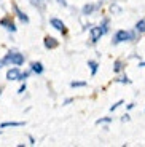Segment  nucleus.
<instances>
[{
  "mask_svg": "<svg viewBox=\"0 0 145 147\" xmlns=\"http://www.w3.org/2000/svg\"><path fill=\"white\" fill-rule=\"evenodd\" d=\"M137 40V30H116L113 35V45H118L121 42H136Z\"/></svg>",
  "mask_w": 145,
  "mask_h": 147,
  "instance_id": "obj_1",
  "label": "nucleus"
},
{
  "mask_svg": "<svg viewBox=\"0 0 145 147\" xmlns=\"http://www.w3.org/2000/svg\"><path fill=\"white\" fill-rule=\"evenodd\" d=\"M2 61H3L5 66H10V64H13V66H21V64L24 63V56H22L21 53L15 51V50H10Z\"/></svg>",
  "mask_w": 145,
  "mask_h": 147,
  "instance_id": "obj_2",
  "label": "nucleus"
},
{
  "mask_svg": "<svg viewBox=\"0 0 145 147\" xmlns=\"http://www.w3.org/2000/svg\"><path fill=\"white\" fill-rule=\"evenodd\" d=\"M101 5H102V2H101V3H97V5H93V3L85 5V7L81 8V15H83V16H89V15H93L94 11H97L99 8H101Z\"/></svg>",
  "mask_w": 145,
  "mask_h": 147,
  "instance_id": "obj_3",
  "label": "nucleus"
},
{
  "mask_svg": "<svg viewBox=\"0 0 145 147\" xmlns=\"http://www.w3.org/2000/svg\"><path fill=\"white\" fill-rule=\"evenodd\" d=\"M50 24H51L53 27H54L56 30H59V32H62V34L67 32V27H65V24L61 21V19H58V18H51V19H50Z\"/></svg>",
  "mask_w": 145,
  "mask_h": 147,
  "instance_id": "obj_4",
  "label": "nucleus"
},
{
  "mask_svg": "<svg viewBox=\"0 0 145 147\" xmlns=\"http://www.w3.org/2000/svg\"><path fill=\"white\" fill-rule=\"evenodd\" d=\"M0 26L5 27L7 30H10V32H16V26H15V22L11 21L8 16H5V18L0 19Z\"/></svg>",
  "mask_w": 145,
  "mask_h": 147,
  "instance_id": "obj_5",
  "label": "nucleus"
},
{
  "mask_svg": "<svg viewBox=\"0 0 145 147\" xmlns=\"http://www.w3.org/2000/svg\"><path fill=\"white\" fill-rule=\"evenodd\" d=\"M104 35V32H102L101 26H94V27H91V42L93 43H96V42L101 40V37Z\"/></svg>",
  "mask_w": 145,
  "mask_h": 147,
  "instance_id": "obj_6",
  "label": "nucleus"
},
{
  "mask_svg": "<svg viewBox=\"0 0 145 147\" xmlns=\"http://www.w3.org/2000/svg\"><path fill=\"white\" fill-rule=\"evenodd\" d=\"M43 45H45V48H48V50H54V48H58L59 42L56 40L54 37L46 35V37H45V40H43Z\"/></svg>",
  "mask_w": 145,
  "mask_h": 147,
  "instance_id": "obj_7",
  "label": "nucleus"
},
{
  "mask_svg": "<svg viewBox=\"0 0 145 147\" xmlns=\"http://www.w3.org/2000/svg\"><path fill=\"white\" fill-rule=\"evenodd\" d=\"M19 77H21V70L18 67H13L7 72V80H19Z\"/></svg>",
  "mask_w": 145,
  "mask_h": 147,
  "instance_id": "obj_8",
  "label": "nucleus"
},
{
  "mask_svg": "<svg viewBox=\"0 0 145 147\" xmlns=\"http://www.w3.org/2000/svg\"><path fill=\"white\" fill-rule=\"evenodd\" d=\"M13 10H15V13H16V15H18V18L21 19L22 22H26V24L29 22V16L26 15L24 11H22V10H21V8H19V7H18V5H16V3H13Z\"/></svg>",
  "mask_w": 145,
  "mask_h": 147,
  "instance_id": "obj_9",
  "label": "nucleus"
},
{
  "mask_svg": "<svg viewBox=\"0 0 145 147\" xmlns=\"http://www.w3.org/2000/svg\"><path fill=\"white\" fill-rule=\"evenodd\" d=\"M30 70H32L34 74H37V75H40V74H43V64L38 63V61H34V63L30 64Z\"/></svg>",
  "mask_w": 145,
  "mask_h": 147,
  "instance_id": "obj_10",
  "label": "nucleus"
},
{
  "mask_svg": "<svg viewBox=\"0 0 145 147\" xmlns=\"http://www.w3.org/2000/svg\"><path fill=\"white\" fill-rule=\"evenodd\" d=\"M30 5L35 7V8H38L42 13H43L45 8H46V2H45V0H30Z\"/></svg>",
  "mask_w": 145,
  "mask_h": 147,
  "instance_id": "obj_11",
  "label": "nucleus"
},
{
  "mask_svg": "<svg viewBox=\"0 0 145 147\" xmlns=\"http://www.w3.org/2000/svg\"><path fill=\"white\" fill-rule=\"evenodd\" d=\"M88 66H89V69H91V75H93V77H94L96 74H97L99 64L96 63V61H93V59H89V61H88Z\"/></svg>",
  "mask_w": 145,
  "mask_h": 147,
  "instance_id": "obj_12",
  "label": "nucleus"
},
{
  "mask_svg": "<svg viewBox=\"0 0 145 147\" xmlns=\"http://www.w3.org/2000/svg\"><path fill=\"white\" fill-rule=\"evenodd\" d=\"M24 121H5L0 125V128H8V126H24Z\"/></svg>",
  "mask_w": 145,
  "mask_h": 147,
  "instance_id": "obj_13",
  "label": "nucleus"
},
{
  "mask_svg": "<svg viewBox=\"0 0 145 147\" xmlns=\"http://www.w3.org/2000/svg\"><path fill=\"white\" fill-rule=\"evenodd\" d=\"M136 30H137L139 34H145V18L140 19V21H137V24H136Z\"/></svg>",
  "mask_w": 145,
  "mask_h": 147,
  "instance_id": "obj_14",
  "label": "nucleus"
},
{
  "mask_svg": "<svg viewBox=\"0 0 145 147\" xmlns=\"http://www.w3.org/2000/svg\"><path fill=\"white\" fill-rule=\"evenodd\" d=\"M123 69H124V64L121 63L120 59H118V61H115V64H113V72H115V74H120Z\"/></svg>",
  "mask_w": 145,
  "mask_h": 147,
  "instance_id": "obj_15",
  "label": "nucleus"
},
{
  "mask_svg": "<svg viewBox=\"0 0 145 147\" xmlns=\"http://www.w3.org/2000/svg\"><path fill=\"white\" fill-rule=\"evenodd\" d=\"M109 19H107V18H104V19H102V21H101V24H99V26H101V29H102V32H104V34H107V32H109Z\"/></svg>",
  "mask_w": 145,
  "mask_h": 147,
  "instance_id": "obj_16",
  "label": "nucleus"
},
{
  "mask_svg": "<svg viewBox=\"0 0 145 147\" xmlns=\"http://www.w3.org/2000/svg\"><path fill=\"white\" fill-rule=\"evenodd\" d=\"M72 88H80V86H86V82H72L70 83Z\"/></svg>",
  "mask_w": 145,
  "mask_h": 147,
  "instance_id": "obj_17",
  "label": "nucleus"
},
{
  "mask_svg": "<svg viewBox=\"0 0 145 147\" xmlns=\"http://www.w3.org/2000/svg\"><path fill=\"white\" fill-rule=\"evenodd\" d=\"M116 82H118V83H124V85H129L131 83V80L126 77V75H123V77H120V78H116Z\"/></svg>",
  "mask_w": 145,
  "mask_h": 147,
  "instance_id": "obj_18",
  "label": "nucleus"
},
{
  "mask_svg": "<svg viewBox=\"0 0 145 147\" xmlns=\"http://www.w3.org/2000/svg\"><path fill=\"white\" fill-rule=\"evenodd\" d=\"M112 120H113L112 117H104V118H99V120L96 121V123H97V125H101V123H110Z\"/></svg>",
  "mask_w": 145,
  "mask_h": 147,
  "instance_id": "obj_19",
  "label": "nucleus"
},
{
  "mask_svg": "<svg viewBox=\"0 0 145 147\" xmlns=\"http://www.w3.org/2000/svg\"><path fill=\"white\" fill-rule=\"evenodd\" d=\"M110 10H112V11H115V13H121V8L118 7L116 3H112V7H110Z\"/></svg>",
  "mask_w": 145,
  "mask_h": 147,
  "instance_id": "obj_20",
  "label": "nucleus"
},
{
  "mask_svg": "<svg viewBox=\"0 0 145 147\" xmlns=\"http://www.w3.org/2000/svg\"><path fill=\"white\" fill-rule=\"evenodd\" d=\"M29 75H30V72H21V77H19V80L24 82L26 78H29Z\"/></svg>",
  "mask_w": 145,
  "mask_h": 147,
  "instance_id": "obj_21",
  "label": "nucleus"
},
{
  "mask_svg": "<svg viewBox=\"0 0 145 147\" xmlns=\"http://www.w3.org/2000/svg\"><path fill=\"white\" fill-rule=\"evenodd\" d=\"M121 104H123V101H118V102H116V104H113V106L110 107V110H112V112H115V110L118 109V107H120Z\"/></svg>",
  "mask_w": 145,
  "mask_h": 147,
  "instance_id": "obj_22",
  "label": "nucleus"
},
{
  "mask_svg": "<svg viewBox=\"0 0 145 147\" xmlns=\"http://www.w3.org/2000/svg\"><path fill=\"white\" fill-rule=\"evenodd\" d=\"M26 88H27V86H26V83H22V85H21V88L18 90V93H19V94H22V93L26 91Z\"/></svg>",
  "mask_w": 145,
  "mask_h": 147,
  "instance_id": "obj_23",
  "label": "nucleus"
},
{
  "mask_svg": "<svg viewBox=\"0 0 145 147\" xmlns=\"http://www.w3.org/2000/svg\"><path fill=\"white\" fill-rule=\"evenodd\" d=\"M121 121H129V115H128V114H124L123 117H121Z\"/></svg>",
  "mask_w": 145,
  "mask_h": 147,
  "instance_id": "obj_24",
  "label": "nucleus"
},
{
  "mask_svg": "<svg viewBox=\"0 0 145 147\" xmlns=\"http://www.w3.org/2000/svg\"><path fill=\"white\" fill-rule=\"evenodd\" d=\"M58 3L62 5V7H67V2H65V0H58Z\"/></svg>",
  "mask_w": 145,
  "mask_h": 147,
  "instance_id": "obj_25",
  "label": "nucleus"
},
{
  "mask_svg": "<svg viewBox=\"0 0 145 147\" xmlns=\"http://www.w3.org/2000/svg\"><path fill=\"white\" fill-rule=\"evenodd\" d=\"M72 101H73L72 98H69V99H65V101H64V106H67V104H70V102H72Z\"/></svg>",
  "mask_w": 145,
  "mask_h": 147,
  "instance_id": "obj_26",
  "label": "nucleus"
},
{
  "mask_svg": "<svg viewBox=\"0 0 145 147\" xmlns=\"http://www.w3.org/2000/svg\"><path fill=\"white\" fill-rule=\"evenodd\" d=\"M29 141H30V144H32V146L35 144V139H34V136H29Z\"/></svg>",
  "mask_w": 145,
  "mask_h": 147,
  "instance_id": "obj_27",
  "label": "nucleus"
},
{
  "mask_svg": "<svg viewBox=\"0 0 145 147\" xmlns=\"http://www.w3.org/2000/svg\"><path fill=\"white\" fill-rule=\"evenodd\" d=\"M134 106H136L134 102H131V104H128V109H134Z\"/></svg>",
  "mask_w": 145,
  "mask_h": 147,
  "instance_id": "obj_28",
  "label": "nucleus"
},
{
  "mask_svg": "<svg viewBox=\"0 0 145 147\" xmlns=\"http://www.w3.org/2000/svg\"><path fill=\"white\" fill-rule=\"evenodd\" d=\"M139 67H145V61H142V63H139Z\"/></svg>",
  "mask_w": 145,
  "mask_h": 147,
  "instance_id": "obj_29",
  "label": "nucleus"
},
{
  "mask_svg": "<svg viewBox=\"0 0 145 147\" xmlns=\"http://www.w3.org/2000/svg\"><path fill=\"white\" fill-rule=\"evenodd\" d=\"M5 64H3V61H2V59H0V69H2V67H3Z\"/></svg>",
  "mask_w": 145,
  "mask_h": 147,
  "instance_id": "obj_30",
  "label": "nucleus"
},
{
  "mask_svg": "<svg viewBox=\"0 0 145 147\" xmlns=\"http://www.w3.org/2000/svg\"><path fill=\"white\" fill-rule=\"evenodd\" d=\"M0 94H2V88H0Z\"/></svg>",
  "mask_w": 145,
  "mask_h": 147,
  "instance_id": "obj_31",
  "label": "nucleus"
},
{
  "mask_svg": "<svg viewBox=\"0 0 145 147\" xmlns=\"http://www.w3.org/2000/svg\"><path fill=\"white\" fill-rule=\"evenodd\" d=\"M0 134H2V131H0Z\"/></svg>",
  "mask_w": 145,
  "mask_h": 147,
  "instance_id": "obj_32",
  "label": "nucleus"
}]
</instances>
